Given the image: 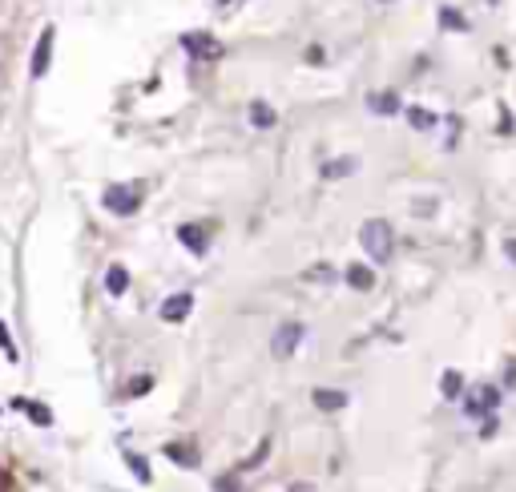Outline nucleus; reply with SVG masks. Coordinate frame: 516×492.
<instances>
[{
    "instance_id": "nucleus-10",
    "label": "nucleus",
    "mask_w": 516,
    "mask_h": 492,
    "mask_svg": "<svg viewBox=\"0 0 516 492\" xmlns=\"http://www.w3.org/2000/svg\"><path fill=\"white\" fill-rule=\"evenodd\" d=\"M407 121H412L416 129H432V126H436V114H432V109H419V105H412V109H407Z\"/></svg>"
},
{
    "instance_id": "nucleus-5",
    "label": "nucleus",
    "mask_w": 516,
    "mask_h": 492,
    "mask_svg": "<svg viewBox=\"0 0 516 492\" xmlns=\"http://www.w3.org/2000/svg\"><path fill=\"white\" fill-rule=\"evenodd\" d=\"M347 283H351L355 290H371V287H375V270L363 266V263H351V266H347Z\"/></svg>"
},
{
    "instance_id": "nucleus-14",
    "label": "nucleus",
    "mask_w": 516,
    "mask_h": 492,
    "mask_svg": "<svg viewBox=\"0 0 516 492\" xmlns=\"http://www.w3.org/2000/svg\"><path fill=\"white\" fill-rule=\"evenodd\" d=\"M109 287H114V290H126V270H114V275H109Z\"/></svg>"
},
{
    "instance_id": "nucleus-1",
    "label": "nucleus",
    "mask_w": 516,
    "mask_h": 492,
    "mask_svg": "<svg viewBox=\"0 0 516 492\" xmlns=\"http://www.w3.org/2000/svg\"><path fill=\"white\" fill-rule=\"evenodd\" d=\"M359 242H363V251L371 254V263H388V258H391V226L383 222V218H371V222H363V230H359Z\"/></svg>"
},
{
    "instance_id": "nucleus-18",
    "label": "nucleus",
    "mask_w": 516,
    "mask_h": 492,
    "mask_svg": "<svg viewBox=\"0 0 516 492\" xmlns=\"http://www.w3.org/2000/svg\"><path fill=\"white\" fill-rule=\"evenodd\" d=\"M290 492H315L311 484H290Z\"/></svg>"
},
{
    "instance_id": "nucleus-4",
    "label": "nucleus",
    "mask_w": 516,
    "mask_h": 492,
    "mask_svg": "<svg viewBox=\"0 0 516 492\" xmlns=\"http://www.w3.org/2000/svg\"><path fill=\"white\" fill-rule=\"evenodd\" d=\"M496 400H500V391L496 388H480L472 400H468V416H480V412H492L496 408Z\"/></svg>"
},
{
    "instance_id": "nucleus-2",
    "label": "nucleus",
    "mask_w": 516,
    "mask_h": 492,
    "mask_svg": "<svg viewBox=\"0 0 516 492\" xmlns=\"http://www.w3.org/2000/svg\"><path fill=\"white\" fill-rule=\"evenodd\" d=\"M299 339H302V323H282V327L275 331V343H270V347H275L278 359H287V355L299 347Z\"/></svg>"
},
{
    "instance_id": "nucleus-16",
    "label": "nucleus",
    "mask_w": 516,
    "mask_h": 492,
    "mask_svg": "<svg viewBox=\"0 0 516 492\" xmlns=\"http://www.w3.org/2000/svg\"><path fill=\"white\" fill-rule=\"evenodd\" d=\"M218 492H238V484H234V480H226V476H222V480H218Z\"/></svg>"
},
{
    "instance_id": "nucleus-11",
    "label": "nucleus",
    "mask_w": 516,
    "mask_h": 492,
    "mask_svg": "<svg viewBox=\"0 0 516 492\" xmlns=\"http://www.w3.org/2000/svg\"><path fill=\"white\" fill-rule=\"evenodd\" d=\"M182 242H186L194 254L206 251V234H202V230H194V226H182Z\"/></svg>"
},
{
    "instance_id": "nucleus-17",
    "label": "nucleus",
    "mask_w": 516,
    "mask_h": 492,
    "mask_svg": "<svg viewBox=\"0 0 516 492\" xmlns=\"http://www.w3.org/2000/svg\"><path fill=\"white\" fill-rule=\"evenodd\" d=\"M504 251H508V258L516 263V239H508V242H504Z\"/></svg>"
},
{
    "instance_id": "nucleus-15",
    "label": "nucleus",
    "mask_w": 516,
    "mask_h": 492,
    "mask_svg": "<svg viewBox=\"0 0 516 492\" xmlns=\"http://www.w3.org/2000/svg\"><path fill=\"white\" fill-rule=\"evenodd\" d=\"M504 383H508V388H516V363L504 367Z\"/></svg>"
},
{
    "instance_id": "nucleus-8",
    "label": "nucleus",
    "mask_w": 516,
    "mask_h": 492,
    "mask_svg": "<svg viewBox=\"0 0 516 492\" xmlns=\"http://www.w3.org/2000/svg\"><path fill=\"white\" fill-rule=\"evenodd\" d=\"M315 404L323 408V412H339V408L347 404V395H343V391H323V388H319L315 391Z\"/></svg>"
},
{
    "instance_id": "nucleus-13",
    "label": "nucleus",
    "mask_w": 516,
    "mask_h": 492,
    "mask_svg": "<svg viewBox=\"0 0 516 492\" xmlns=\"http://www.w3.org/2000/svg\"><path fill=\"white\" fill-rule=\"evenodd\" d=\"M460 388H464L460 371H444V379H440V391H444V395H460Z\"/></svg>"
},
{
    "instance_id": "nucleus-12",
    "label": "nucleus",
    "mask_w": 516,
    "mask_h": 492,
    "mask_svg": "<svg viewBox=\"0 0 516 492\" xmlns=\"http://www.w3.org/2000/svg\"><path fill=\"white\" fill-rule=\"evenodd\" d=\"M440 25H444V28H456V33H464L468 21H464L460 13H456V9H440Z\"/></svg>"
},
{
    "instance_id": "nucleus-3",
    "label": "nucleus",
    "mask_w": 516,
    "mask_h": 492,
    "mask_svg": "<svg viewBox=\"0 0 516 492\" xmlns=\"http://www.w3.org/2000/svg\"><path fill=\"white\" fill-rule=\"evenodd\" d=\"M367 109H371V114H400L403 102L395 93H367Z\"/></svg>"
},
{
    "instance_id": "nucleus-9",
    "label": "nucleus",
    "mask_w": 516,
    "mask_h": 492,
    "mask_svg": "<svg viewBox=\"0 0 516 492\" xmlns=\"http://www.w3.org/2000/svg\"><path fill=\"white\" fill-rule=\"evenodd\" d=\"M351 170H359V162L355 158H339V162L323 165V177H343V174H351Z\"/></svg>"
},
{
    "instance_id": "nucleus-7",
    "label": "nucleus",
    "mask_w": 516,
    "mask_h": 492,
    "mask_svg": "<svg viewBox=\"0 0 516 492\" xmlns=\"http://www.w3.org/2000/svg\"><path fill=\"white\" fill-rule=\"evenodd\" d=\"M251 121H254L258 129H270V126L278 121V114H275V109H270L266 102H254V105H251Z\"/></svg>"
},
{
    "instance_id": "nucleus-6",
    "label": "nucleus",
    "mask_w": 516,
    "mask_h": 492,
    "mask_svg": "<svg viewBox=\"0 0 516 492\" xmlns=\"http://www.w3.org/2000/svg\"><path fill=\"white\" fill-rule=\"evenodd\" d=\"M190 307H194V295H174V299L162 307V319H174V323H177V319L186 315Z\"/></svg>"
}]
</instances>
